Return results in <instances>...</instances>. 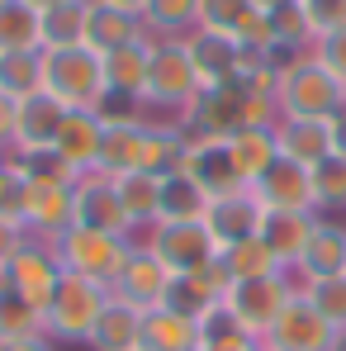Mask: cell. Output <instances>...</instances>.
<instances>
[{"mask_svg":"<svg viewBox=\"0 0 346 351\" xmlns=\"http://www.w3.org/2000/svg\"><path fill=\"white\" fill-rule=\"evenodd\" d=\"M43 90L58 95L66 110H95L105 100V58L90 43L43 48Z\"/></svg>","mask_w":346,"mask_h":351,"instance_id":"6da1fadb","label":"cell"},{"mask_svg":"<svg viewBox=\"0 0 346 351\" xmlns=\"http://www.w3.org/2000/svg\"><path fill=\"white\" fill-rule=\"evenodd\" d=\"M204 90L199 66L190 58L185 38H152V66H147V110L162 114H185L195 105V95Z\"/></svg>","mask_w":346,"mask_h":351,"instance_id":"7a4b0ae2","label":"cell"},{"mask_svg":"<svg viewBox=\"0 0 346 351\" xmlns=\"http://www.w3.org/2000/svg\"><path fill=\"white\" fill-rule=\"evenodd\" d=\"M342 105H346V86L313 53L299 66H289L275 86V114L285 119H332L342 114Z\"/></svg>","mask_w":346,"mask_h":351,"instance_id":"3957f363","label":"cell"},{"mask_svg":"<svg viewBox=\"0 0 346 351\" xmlns=\"http://www.w3.org/2000/svg\"><path fill=\"white\" fill-rule=\"evenodd\" d=\"M138 237H119V233H95V228H66V233L53 242L62 271L66 276H86V280H100L114 290L123 261L133 256Z\"/></svg>","mask_w":346,"mask_h":351,"instance_id":"277c9868","label":"cell"},{"mask_svg":"<svg viewBox=\"0 0 346 351\" xmlns=\"http://www.w3.org/2000/svg\"><path fill=\"white\" fill-rule=\"evenodd\" d=\"M294 294H299V276H294V271H266V276H242V280H232L228 294H223V304L242 318V328H247L256 342H266V332L275 328V318L285 313V304Z\"/></svg>","mask_w":346,"mask_h":351,"instance_id":"5b68a950","label":"cell"},{"mask_svg":"<svg viewBox=\"0 0 346 351\" xmlns=\"http://www.w3.org/2000/svg\"><path fill=\"white\" fill-rule=\"evenodd\" d=\"M110 294H114V290H110V285H100V280L62 276L58 294H53V304H48V313H43L48 337H53V342H86V337L95 332V323H100V313H105Z\"/></svg>","mask_w":346,"mask_h":351,"instance_id":"8992f818","label":"cell"},{"mask_svg":"<svg viewBox=\"0 0 346 351\" xmlns=\"http://www.w3.org/2000/svg\"><path fill=\"white\" fill-rule=\"evenodd\" d=\"M138 242H147L171 276H195L199 266H209L219 256V242L204 223H152Z\"/></svg>","mask_w":346,"mask_h":351,"instance_id":"52a82bcc","label":"cell"},{"mask_svg":"<svg viewBox=\"0 0 346 351\" xmlns=\"http://www.w3.org/2000/svg\"><path fill=\"white\" fill-rule=\"evenodd\" d=\"M185 138H232L237 128H247V95L223 81V86H204L195 95V105L175 119Z\"/></svg>","mask_w":346,"mask_h":351,"instance_id":"ba28073f","label":"cell"},{"mask_svg":"<svg viewBox=\"0 0 346 351\" xmlns=\"http://www.w3.org/2000/svg\"><path fill=\"white\" fill-rule=\"evenodd\" d=\"M5 280H10V290H19L34 308H43L48 313V304H53V294L62 285V261L58 252H53V242H38V237H29L14 256H10V266L0 271Z\"/></svg>","mask_w":346,"mask_h":351,"instance_id":"9c48e42d","label":"cell"},{"mask_svg":"<svg viewBox=\"0 0 346 351\" xmlns=\"http://www.w3.org/2000/svg\"><path fill=\"white\" fill-rule=\"evenodd\" d=\"M261 223H266V204L251 185L242 190H228V195H214L209 209H204V228L214 233L219 252H228L247 237H261Z\"/></svg>","mask_w":346,"mask_h":351,"instance_id":"30bf717a","label":"cell"},{"mask_svg":"<svg viewBox=\"0 0 346 351\" xmlns=\"http://www.w3.org/2000/svg\"><path fill=\"white\" fill-rule=\"evenodd\" d=\"M66 105H62L58 95H48V90H34V95H24V100H14V157H24V152H48L53 143H58L62 123H66Z\"/></svg>","mask_w":346,"mask_h":351,"instance_id":"8fae6325","label":"cell"},{"mask_svg":"<svg viewBox=\"0 0 346 351\" xmlns=\"http://www.w3.org/2000/svg\"><path fill=\"white\" fill-rule=\"evenodd\" d=\"M332 337H337V328L304 294H294L285 304V313L275 318V328L266 332V351H328Z\"/></svg>","mask_w":346,"mask_h":351,"instance_id":"7c38bea8","label":"cell"},{"mask_svg":"<svg viewBox=\"0 0 346 351\" xmlns=\"http://www.w3.org/2000/svg\"><path fill=\"white\" fill-rule=\"evenodd\" d=\"M24 228L38 242H58L66 228H76V180H48V185L29 180Z\"/></svg>","mask_w":346,"mask_h":351,"instance_id":"4fadbf2b","label":"cell"},{"mask_svg":"<svg viewBox=\"0 0 346 351\" xmlns=\"http://www.w3.org/2000/svg\"><path fill=\"white\" fill-rule=\"evenodd\" d=\"M76 228H95V233H119V237H138L123 204H119L114 176L90 171L76 180Z\"/></svg>","mask_w":346,"mask_h":351,"instance_id":"5bb4252c","label":"cell"},{"mask_svg":"<svg viewBox=\"0 0 346 351\" xmlns=\"http://www.w3.org/2000/svg\"><path fill=\"white\" fill-rule=\"evenodd\" d=\"M180 171L190 176V180H199V190L209 199L247 185L242 171H237V162H232V152H228V138H185V167Z\"/></svg>","mask_w":346,"mask_h":351,"instance_id":"9a60e30c","label":"cell"},{"mask_svg":"<svg viewBox=\"0 0 346 351\" xmlns=\"http://www.w3.org/2000/svg\"><path fill=\"white\" fill-rule=\"evenodd\" d=\"M251 190L261 195V204H266V209L318 214V204H313V176H308V167H304V162H294V157H285V152L271 162V171L261 176Z\"/></svg>","mask_w":346,"mask_h":351,"instance_id":"2e32d148","label":"cell"},{"mask_svg":"<svg viewBox=\"0 0 346 351\" xmlns=\"http://www.w3.org/2000/svg\"><path fill=\"white\" fill-rule=\"evenodd\" d=\"M143 38H152V34H147V19L138 10H123V5H110V0H90L86 5V43L100 58L128 48V43H143Z\"/></svg>","mask_w":346,"mask_h":351,"instance_id":"e0dca14e","label":"cell"},{"mask_svg":"<svg viewBox=\"0 0 346 351\" xmlns=\"http://www.w3.org/2000/svg\"><path fill=\"white\" fill-rule=\"evenodd\" d=\"M166 285H171V271L157 261V252H152L147 242H138L133 256H128L123 271H119L114 294H119V299H128V304H138V308H157L162 294H166Z\"/></svg>","mask_w":346,"mask_h":351,"instance_id":"ac0fdd59","label":"cell"},{"mask_svg":"<svg viewBox=\"0 0 346 351\" xmlns=\"http://www.w3.org/2000/svg\"><path fill=\"white\" fill-rule=\"evenodd\" d=\"M100 138H105L100 119L90 114V110H71L66 123H62V133H58V143H53V152L66 162V171L81 180V176L100 171Z\"/></svg>","mask_w":346,"mask_h":351,"instance_id":"d6986e66","label":"cell"},{"mask_svg":"<svg viewBox=\"0 0 346 351\" xmlns=\"http://www.w3.org/2000/svg\"><path fill=\"white\" fill-rule=\"evenodd\" d=\"M185 48H190V58H195V66H199V81H204V86H223V81H232V76L247 66V53H251V48H242L237 38H228V34H209V29L185 34Z\"/></svg>","mask_w":346,"mask_h":351,"instance_id":"ffe728a7","label":"cell"},{"mask_svg":"<svg viewBox=\"0 0 346 351\" xmlns=\"http://www.w3.org/2000/svg\"><path fill=\"white\" fill-rule=\"evenodd\" d=\"M318 219L323 214H289V209H266V223H261V242L271 247V256L294 271L299 266V256H304V247H308V237L318 228Z\"/></svg>","mask_w":346,"mask_h":351,"instance_id":"44dd1931","label":"cell"},{"mask_svg":"<svg viewBox=\"0 0 346 351\" xmlns=\"http://www.w3.org/2000/svg\"><path fill=\"white\" fill-rule=\"evenodd\" d=\"M275 143L280 152L304 162V167H318L323 157H332V119H285L275 114Z\"/></svg>","mask_w":346,"mask_h":351,"instance_id":"7402d4cb","label":"cell"},{"mask_svg":"<svg viewBox=\"0 0 346 351\" xmlns=\"http://www.w3.org/2000/svg\"><path fill=\"white\" fill-rule=\"evenodd\" d=\"M346 271V228L337 219H318V228L308 237L294 276L299 280H318V276H342Z\"/></svg>","mask_w":346,"mask_h":351,"instance_id":"603a6c76","label":"cell"},{"mask_svg":"<svg viewBox=\"0 0 346 351\" xmlns=\"http://www.w3.org/2000/svg\"><path fill=\"white\" fill-rule=\"evenodd\" d=\"M138 332H143V308L110 294V304H105L95 332L86 337V347L90 351H138Z\"/></svg>","mask_w":346,"mask_h":351,"instance_id":"cb8c5ba5","label":"cell"},{"mask_svg":"<svg viewBox=\"0 0 346 351\" xmlns=\"http://www.w3.org/2000/svg\"><path fill=\"white\" fill-rule=\"evenodd\" d=\"M228 152H232V162H237V171H242V180L256 185L261 176L271 171V162L280 157L275 128H271V123H247V128H237L228 138Z\"/></svg>","mask_w":346,"mask_h":351,"instance_id":"d4e9b609","label":"cell"},{"mask_svg":"<svg viewBox=\"0 0 346 351\" xmlns=\"http://www.w3.org/2000/svg\"><path fill=\"white\" fill-rule=\"evenodd\" d=\"M195 347L199 351H251V347H261V342L242 328V318L219 299L214 308H204L195 318Z\"/></svg>","mask_w":346,"mask_h":351,"instance_id":"484cf974","label":"cell"},{"mask_svg":"<svg viewBox=\"0 0 346 351\" xmlns=\"http://www.w3.org/2000/svg\"><path fill=\"white\" fill-rule=\"evenodd\" d=\"M147 123H110L100 138V171L105 176H128L143 171V147H147Z\"/></svg>","mask_w":346,"mask_h":351,"instance_id":"4316f807","label":"cell"},{"mask_svg":"<svg viewBox=\"0 0 346 351\" xmlns=\"http://www.w3.org/2000/svg\"><path fill=\"white\" fill-rule=\"evenodd\" d=\"M147 66H152V38L128 43V48H119V53H105V86H110L114 95L143 100V95H147ZM143 105H147V100H143Z\"/></svg>","mask_w":346,"mask_h":351,"instance_id":"83f0119b","label":"cell"},{"mask_svg":"<svg viewBox=\"0 0 346 351\" xmlns=\"http://www.w3.org/2000/svg\"><path fill=\"white\" fill-rule=\"evenodd\" d=\"M114 190H119V204L133 223V233H147L157 223V209H162V176H147V171H128L114 176Z\"/></svg>","mask_w":346,"mask_h":351,"instance_id":"f1b7e54d","label":"cell"},{"mask_svg":"<svg viewBox=\"0 0 346 351\" xmlns=\"http://www.w3.org/2000/svg\"><path fill=\"white\" fill-rule=\"evenodd\" d=\"M138 351H195V323L180 318L171 308H143V332Z\"/></svg>","mask_w":346,"mask_h":351,"instance_id":"f546056e","label":"cell"},{"mask_svg":"<svg viewBox=\"0 0 346 351\" xmlns=\"http://www.w3.org/2000/svg\"><path fill=\"white\" fill-rule=\"evenodd\" d=\"M204 209H209V195L199 190V180H190L185 171L162 176V209H157V223H204Z\"/></svg>","mask_w":346,"mask_h":351,"instance_id":"4dcf8cb0","label":"cell"},{"mask_svg":"<svg viewBox=\"0 0 346 351\" xmlns=\"http://www.w3.org/2000/svg\"><path fill=\"white\" fill-rule=\"evenodd\" d=\"M43 48V14L29 0H0V53Z\"/></svg>","mask_w":346,"mask_h":351,"instance_id":"1f68e13d","label":"cell"},{"mask_svg":"<svg viewBox=\"0 0 346 351\" xmlns=\"http://www.w3.org/2000/svg\"><path fill=\"white\" fill-rule=\"evenodd\" d=\"M34 90H43V48L0 53V95L5 100H24Z\"/></svg>","mask_w":346,"mask_h":351,"instance_id":"d6a6232c","label":"cell"},{"mask_svg":"<svg viewBox=\"0 0 346 351\" xmlns=\"http://www.w3.org/2000/svg\"><path fill=\"white\" fill-rule=\"evenodd\" d=\"M38 332H48L43 328V308H34L0 276V342H19V337H38Z\"/></svg>","mask_w":346,"mask_h":351,"instance_id":"836d02e7","label":"cell"},{"mask_svg":"<svg viewBox=\"0 0 346 351\" xmlns=\"http://www.w3.org/2000/svg\"><path fill=\"white\" fill-rule=\"evenodd\" d=\"M143 19L152 38H185L199 29V0H147Z\"/></svg>","mask_w":346,"mask_h":351,"instance_id":"e575fe53","label":"cell"},{"mask_svg":"<svg viewBox=\"0 0 346 351\" xmlns=\"http://www.w3.org/2000/svg\"><path fill=\"white\" fill-rule=\"evenodd\" d=\"M308 176H313V204H318V214L323 219L346 214V157L342 152L323 157L318 167H308Z\"/></svg>","mask_w":346,"mask_h":351,"instance_id":"d590c367","label":"cell"},{"mask_svg":"<svg viewBox=\"0 0 346 351\" xmlns=\"http://www.w3.org/2000/svg\"><path fill=\"white\" fill-rule=\"evenodd\" d=\"M86 5L90 0H62L43 10V48H76L86 43Z\"/></svg>","mask_w":346,"mask_h":351,"instance_id":"8d00e7d4","label":"cell"},{"mask_svg":"<svg viewBox=\"0 0 346 351\" xmlns=\"http://www.w3.org/2000/svg\"><path fill=\"white\" fill-rule=\"evenodd\" d=\"M256 14H261L256 0H199V29L228 34L237 43H242V34H247V24H251Z\"/></svg>","mask_w":346,"mask_h":351,"instance_id":"74e56055","label":"cell"},{"mask_svg":"<svg viewBox=\"0 0 346 351\" xmlns=\"http://www.w3.org/2000/svg\"><path fill=\"white\" fill-rule=\"evenodd\" d=\"M299 294L342 332L346 328V271L342 276H318V280H299Z\"/></svg>","mask_w":346,"mask_h":351,"instance_id":"f35d334b","label":"cell"},{"mask_svg":"<svg viewBox=\"0 0 346 351\" xmlns=\"http://www.w3.org/2000/svg\"><path fill=\"white\" fill-rule=\"evenodd\" d=\"M219 299L199 285V276H171V285H166V294H162V308H171V313H180V318H199L204 308H214Z\"/></svg>","mask_w":346,"mask_h":351,"instance_id":"ab89813d","label":"cell"},{"mask_svg":"<svg viewBox=\"0 0 346 351\" xmlns=\"http://www.w3.org/2000/svg\"><path fill=\"white\" fill-rule=\"evenodd\" d=\"M223 261H228L232 280H242V276H266V271H285L275 256H271V247L261 242V237H247V242H237L223 252Z\"/></svg>","mask_w":346,"mask_h":351,"instance_id":"60d3db41","label":"cell"},{"mask_svg":"<svg viewBox=\"0 0 346 351\" xmlns=\"http://www.w3.org/2000/svg\"><path fill=\"white\" fill-rule=\"evenodd\" d=\"M24 209H29V180L10 157H0V223H19L24 228Z\"/></svg>","mask_w":346,"mask_h":351,"instance_id":"b9f144b4","label":"cell"},{"mask_svg":"<svg viewBox=\"0 0 346 351\" xmlns=\"http://www.w3.org/2000/svg\"><path fill=\"white\" fill-rule=\"evenodd\" d=\"M271 34H275V43L313 48V29H308V19H304V5H280V10H271Z\"/></svg>","mask_w":346,"mask_h":351,"instance_id":"7bdbcfd3","label":"cell"},{"mask_svg":"<svg viewBox=\"0 0 346 351\" xmlns=\"http://www.w3.org/2000/svg\"><path fill=\"white\" fill-rule=\"evenodd\" d=\"M90 114L100 119L105 128H110V123H147V105L133 100V95H114V90H105V100H100Z\"/></svg>","mask_w":346,"mask_h":351,"instance_id":"ee69618b","label":"cell"},{"mask_svg":"<svg viewBox=\"0 0 346 351\" xmlns=\"http://www.w3.org/2000/svg\"><path fill=\"white\" fill-rule=\"evenodd\" d=\"M299 5H304V19H308L313 38L346 29V0H299Z\"/></svg>","mask_w":346,"mask_h":351,"instance_id":"f6af8a7d","label":"cell"},{"mask_svg":"<svg viewBox=\"0 0 346 351\" xmlns=\"http://www.w3.org/2000/svg\"><path fill=\"white\" fill-rule=\"evenodd\" d=\"M313 58L323 62L337 81L346 86V29H337V34H323V38H313Z\"/></svg>","mask_w":346,"mask_h":351,"instance_id":"bcb514c9","label":"cell"},{"mask_svg":"<svg viewBox=\"0 0 346 351\" xmlns=\"http://www.w3.org/2000/svg\"><path fill=\"white\" fill-rule=\"evenodd\" d=\"M195 276H199V285L214 294V299H223V294H228V285H232V271H228V261H223V252H219L209 266H199Z\"/></svg>","mask_w":346,"mask_h":351,"instance_id":"7dc6e473","label":"cell"},{"mask_svg":"<svg viewBox=\"0 0 346 351\" xmlns=\"http://www.w3.org/2000/svg\"><path fill=\"white\" fill-rule=\"evenodd\" d=\"M24 242H29V228H19V223H0V271L10 266V256H14Z\"/></svg>","mask_w":346,"mask_h":351,"instance_id":"c3c4849f","label":"cell"},{"mask_svg":"<svg viewBox=\"0 0 346 351\" xmlns=\"http://www.w3.org/2000/svg\"><path fill=\"white\" fill-rule=\"evenodd\" d=\"M14 147V100L0 95V157H10Z\"/></svg>","mask_w":346,"mask_h":351,"instance_id":"681fc988","label":"cell"},{"mask_svg":"<svg viewBox=\"0 0 346 351\" xmlns=\"http://www.w3.org/2000/svg\"><path fill=\"white\" fill-rule=\"evenodd\" d=\"M0 351H58V342H53L48 332H38V337H19V342H0Z\"/></svg>","mask_w":346,"mask_h":351,"instance_id":"f907efd6","label":"cell"},{"mask_svg":"<svg viewBox=\"0 0 346 351\" xmlns=\"http://www.w3.org/2000/svg\"><path fill=\"white\" fill-rule=\"evenodd\" d=\"M332 152H342V157H346V110H342V114H332Z\"/></svg>","mask_w":346,"mask_h":351,"instance_id":"816d5d0a","label":"cell"},{"mask_svg":"<svg viewBox=\"0 0 346 351\" xmlns=\"http://www.w3.org/2000/svg\"><path fill=\"white\" fill-rule=\"evenodd\" d=\"M280 5H299V0H256V10H266V14H271V10H280Z\"/></svg>","mask_w":346,"mask_h":351,"instance_id":"f5cc1de1","label":"cell"},{"mask_svg":"<svg viewBox=\"0 0 346 351\" xmlns=\"http://www.w3.org/2000/svg\"><path fill=\"white\" fill-rule=\"evenodd\" d=\"M110 5H123V10H138V14L147 10V0H110Z\"/></svg>","mask_w":346,"mask_h":351,"instance_id":"db71d44e","label":"cell"},{"mask_svg":"<svg viewBox=\"0 0 346 351\" xmlns=\"http://www.w3.org/2000/svg\"><path fill=\"white\" fill-rule=\"evenodd\" d=\"M29 5H34V10L43 14V10H53V5H62V0H29Z\"/></svg>","mask_w":346,"mask_h":351,"instance_id":"11a10c76","label":"cell"},{"mask_svg":"<svg viewBox=\"0 0 346 351\" xmlns=\"http://www.w3.org/2000/svg\"><path fill=\"white\" fill-rule=\"evenodd\" d=\"M328 351H346V328L337 332V337H332V347H328Z\"/></svg>","mask_w":346,"mask_h":351,"instance_id":"9f6ffc18","label":"cell"},{"mask_svg":"<svg viewBox=\"0 0 346 351\" xmlns=\"http://www.w3.org/2000/svg\"><path fill=\"white\" fill-rule=\"evenodd\" d=\"M251 351H266V342H261V347H251Z\"/></svg>","mask_w":346,"mask_h":351,"instance_id":"6f0895ef","label":"cell"},{"mask_svg":"<svg viewBox=\"0 0 346 351\" xmlns=\"http://www.w3.org/2000/svg\"><path fill=\"white\" fill-rule=\"evenodd\" d=\"M342 110H346V105H342Z\"/></svg>","mask_w":346,"mask_h":351,"instance_id":"680465c9","label":"cell"},{"mask_svg":"<svg viewBox=\"0 0 346 351\" xmlns=\"http://www.w3.org/2000/svg\"><path fill=\"white\" fill-rule=\"evenodd\" d=\"M195 351H199V347H195Z\"/></svg>","mask_w":346,"mask_h":351,"instance_id":"91938a15","label":"cell"}]
</instances>
